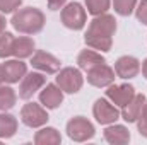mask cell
<instances>
[{
    "label": "cell",
    "mask_w": 147,
    "mask_h": 145,
    "mask_svg": "<svg viewBox=\"0 0 147 145\" xmlns=\"http://www.w3.org/2000/svg\"><path fill=\"white\" fill-rule=\"evenodd\" d=\"M101 63H106L105 56H103L101 53L94 51L92 48H91V50H82V51L79 53V56H77V65H79V68H80V70H86V72H87L89 68L96 67V65H101Z\"/></svg>",
    "instance_id": "ac0fdd59"
},
{
    "label": "cell",
    "mask_w": 147,
    "mask_h": 145,
    "mask_svg": "<svg viewBox=\"0 0 147 145\" xmlns=\"http://www.w3.org/2000/svg\"><path fill=\"white\" fill-rule=\"evenodd\" d=\"M105 140L113 145H125L130 142V132L123 125H115L111 123L105 130Z\"/></svg>",
    "instance_id": "2e32d148"
},
{
    "label": "cell",
    "mask_w": 147,
    "mask_h": 145,
    "mask_svg": "<svg viewBox=\"0 0 147 145\" xmlns=\"http://www.w3.org/2000/svg\"><path fill=\"white\" fill-rule=\"evenodd\" d=\"M5 26H7V21H5V15L0 12V33L5 31Z\"/></svg>",
    "instance_id": "f546056e"
},
{
    "label": "cell",
    "mask_w": 147,
    "mask_h": 145,
    "mask_svg": "<svg viewBox=\"0 0 147 145\" xmlns=\"http://www.w3.org/2000/svg\"><path fill=\"white\" fill-rule=\"evenodd\" d=\"M12 46H14V34L7 31L0 33V58L12 56Z\"/></svg>",
    "instance_id": "cb8c5ba5"
},
{
    "label": "cell",
    "mask_w": 147,
    "mask_h": 145,
    "mask_svg": "<svg viewBox=\"0 0 147 145\" xmlns=\"http://www.w3.org/2000/svg\"><path fill=\"white\" fill-rule=\"evenodd\" d=\"M134 96H135V87L130 84H118V85L111 84L106 91V99H110L115 106H120V108L128 104Z\"/></svg>",
    "instance_id": "8fae6325"
},
{
    "label": "cell",
    "mask_w": 147,
    "mask_h": 145,
    "mask_svg": "<svg viewBox=\"0 0 147 145\" xmlns=\"http://www.w3.org/2000/svg\"><path fill=\"white\" fill-rule=\"evenodd\" d=\"M60 17H62V24L67 29H72V31H80L87 24V12L79 2L65 3L63 9H62Z\"/></svg>",
    "instance_id": "7a4b0ae2"
},
{
    "label": "cell",
    "mask_w": 147,
    "mask_h": 145,
    "mask_svg": "<svg viewBox=\"0 0 147 145\" xmlns=\"http://www.w3.org/2000/svg\"><path fill=\"white\" fill-rule=\"evenodd\" d=\"M17 118L5 111L0 113V138H12L17 132Z\"/></svg>",
    "instance_id": "ffe728a7"
},
{
    "label": "cell",
    "mask_w": 147,
    "mask_h": 145,
    "mask_svg": "<svg viewBox=\"0 0 147 145\" xmlns=\"http://www.w3.org/2000/svg\"><path fill=\"white\" fill-rule=\"evenodd\" d=\"M86 33L113 38V34L116 33V19H115V15H111V14L94 15V19L89 22V28H87Z\"/></svg>",
    "instance_id": "30bf717a"
},
{
    "label": "cell",
    "mask_w": 147,
    "mask_h": 145,
    "mask_svg": "<svg viewBox=\"0 0 147 145\" xmlns=\"http://www.w3.org/2000/svg\"><path fill=\"white\" fill-rule=\"evenodd\" d=\"M34 39L29 36H19V38H14V46H12V56L16 58H29L34 55Z\"/></svg>",
    "instance_id": "e0dca14e"
},
{
    "label": "cell",
    "mask_w": 147,
    "mask_h": 145,
    "mask_svg": "<svg viewBox=\"0 0 147 145\" xmlns=\"http://www.w3.org/2000/svg\"><path fill=\"white\" fill-rule=\"evenodd\" d=\"M116 79V73L115 68H111L110 65L106 63H101V65H96L92 68L87 70V82L94 87H108L115 82Z\"/></svg>",
    "instance_id": "ba28073f"
},
{
    "label": "cell",
    "mask_w": 147,
    "mask_h": 145,
    "mask_svg": "<svg viewBox=\"0 0 147 145\" xmlns=\"http://www.w3.org/2000/svg\"><path fill=\"white\" fill-rule=\"evenodd\" d=\"M31 65H33V68H36L43 73H57L60 70L62 62L55 55H51L45 50H38L31 56Z\"/></svg>",
    "instance_id": "9c48e42d"
},
{
    "label": "cell",
    "mask_w": 147,
    "mask_h": 145,
    "mask_svg": "<svg viewBox=\"0 0 147 145\" xmlns=\"http://www.w3.org/2000/svg\"><path fill=\"white\" fill-rule=\"evenodd\" d=\"M144 104H146V96L144 94H137L132 97V101L128 104H125L121 111H120V118L125 119L127 123H135L144 109Z\"/></svg>",
    "instance_id": "9a60e30c"
},
{
    "label": "cell",
    "mask_w": 147,
    "mask_h": 145,
    "mask_svg": "<svg viewBox=\"0 0 147 145\" xmlns=\"http://www.w3.org/2000/svg\"><path fill=\"white\" fill-rule=\"evenodd\" d=\"M39 103L46 109H57L63 103V91L57 84H46L39 92Z\"/></svg>",
    "instance_id": "4fadbf2b"
},
{
    "label": "cell",
    "mask_w": 147,
    "mask_h": 145,
    "mask_svg": "<svg viewBox=\"0 0 147 145\" xmlns=\"http://www.w3.org/2000/svg\"><path fill=\"white\" fill-rule=\"evenodd\" d=\"M135 5H137V0H113V9L118 15H130L134 10H135Z\"/></svg>",
    "instance_id": "d4e9b609"
},
{
    "label": "cell",
    "mask_w": 147,
    "mask_h": 145,
    "mask_svg": "<svg viewBox=\"0 0 147 145\" xmlns=\"http://www.w3.org/2000/svg\"><path fill=\"white\" fill-rule=\"evenodd\" d=\"M84 41L89 48L98 50V51H110L113 46V38L110 36H99V34H91L86 33L84 34Z\"/></svg>",
    "instance_id": "44dd1931"
},
{
    "label": "cell",
    "mask_w": 147,
    "mask_h": 145,
    "mask_svg": "<svg viewBox=\"0 0 147 145\" xmlns=\"http://www.w3.org/2000/svg\"><path fill=\"white\" fill-rule=\"evenodd\" d=\"M10 24L21 34H36L39 31H43L46 24V17L36 7H24L14 12Z\"/></svg>",
    "instance_id": "6da1fadb"
},
{
    "label": "cell",
    "mask_w": 147,
    "mask_h": 145,
    "mask_svg": "<svg viewBox=\"0 0 147 145\" xmlns=\"http://www.w3.org/2000/svg\"><path fill=\"white\" fill-rule=\"evenodd\" d=\"M140 68H142V75L147 79V58L142 62V67H140Z\"/></svg>",
    "instance_id": "4dcf8cb0"
},
{
    "label": "cell",
    "mask_w": 147,
    "mask_h": 145,
    "mask_svg": "<svg viewBox=\"0 0 147 145\" xmlns=\"http://www.w3.org/2000/svg\"><path fill=\"white\" fill-rule=\"evenodd\" d=\"M65 3H67V0H48V9L50 10H60V9H63Z\"/></svg>",
    "instance_id": "f1b7e54d"
},
{
    "label": "cell",
    "mask_w": 147,
    "mask_h": 145,
    "mask_svg": "<svg viewBox=\"0 0 147 145\" xmlns=\"http://www.w3.org/2000/svg\"><path fill=\"white\" fill-rule=\"evenodd\" d=\"M2 67H3V75H5L7 84H17L28 73V65L21 58L5 60V63H2Z\"/></svg>",
    "instance_id": "5bb4252c"
},
{
    "label": "cell",
    "mask_w": 147,
    "mask_h": 145,
    "mask_svg": "<svg viewBox=\"0 0 147 145\" xmlns=\"http://www.w3.org/2000/svg\"><path fill=\"white\" fill-rule=\"evenodd\" d=\"M21 119L29 128H39V126L48 123L50 116H48L46 108L41 103L39 104L38 103H26L21 109Z\"/></svg>",
    "instance_id": "5b68a950"
},
{
    "label": "cell",
    "mask_w": 147,
    "mask_h": 145,
    "mask_svg": "<svg viewBox=\"0 0 147 145\" xmlns=\"http://www.w3.org/2000/svg\"><path fill=\"white\" fill-rule=\"evenodd\" d=\"M111 5V0H86V9L91 15L106 14Z\"/></svg>",
    "instance_id": "603a6c76"
},
{
    "label": "cell",
    "mask_w": 147,
    "mask_h": 145,
    "mask_svg": "<svg viewBox=\"0 0 147 145\" xmlns=\"http://www.w3.org/2000/svg\"><path fill=\"white\" fill-rule=\"evenodd\" d=\"M45 84H46V77L43 72L26 73L21 80V85H19V97L24 101L31 99Z\"/></svg>",
    "instance_id": "52a82bcc"
},
{
    "label": "cell",
    "mask_w": 147,
    "mask_h": 145,
    "mask_svg": "<svg viewBox=\"0 0 147 145\" xmlns=\"http://www.w3.org/2000/svg\"><path fill=\"white\" fill-rule=\"evenodd\" d=\"M135 15H137L139 22H142L144 26H147V0H142L139 3V7L135 9Z\"/></svg>",
    "instance_id": "83f0119b"
},
{
    "label": "cell",
    "mask_w": 147,
    "mask_h": 145,
    "mask_svg": "<svg viewBox=\"0 0 147 145\" xmlns=\"http://www.w3.org/2000/svg\"><path fill=\"white\" fill-rule=\"evenodd\" d=\"M17 94L10 85H0V111H9L16 106Z\"/></svg>",
    "instance_id": "7402d4cb"
},
{
    "label": "cell",
    "mask_w": 147,
    "mask_h": 145,
    "mask_svg": "<svg viewBox=\"0 0 147 145\" xmlns=\"http://www.w3.org/2000/svg\"><path fill=\"white\" fill-rule=\"evenodd\" d=\"M22 0H0V12L2 14H14L21 7Z\"/></svg>",
    "instance_id": "484cf974"
},
{
    "label": "cell",
    "mask_w": 147,
    "mask_h": 145,
    "mask_svg": "<svg viewBox=\"0 0 147 145\" xmlns=\"http://www.w3.org/2000/svg\"><path fill=\"white\" fill-rule=\"evenodd\" d=\"M137 128H139V133L147 138V99H146V104H144V109H142V113H140V116L137 119Z\"/></svg>",
    "instance_id": "4316f807"
},
{
    "label": "cell",
    "mask_w": 147,
    "mask_h": 145,
    "mask_svg": "<svg viewBox=\"0 0 147 145\" xmlns=\"http://www.w3.org/2000/svg\"><path fill=\"white\" fill-rule=\"evenodd\" d=\"M92 114H94V118H96V121L99 125H111L116 119H120V111H118V108L111 103L110 99H106V97H101V99H98L94 103Z\"/></svg>",
    "instance_id": "8992f818"
},
{
    "label": "cell",
    "mask_w": 147,
    "mask_h": 145,
    "mask_svg": "<svg viewBox=\"0 0 147 145\" xmlns=\"http://www.w3.org/2000/svg\"><path fill=\"white\" fill-rule=\"evenodd\" d=\"M60 142H62V135L53 126L41 128L34 135V144L36 145H58Z\"/></svg>",
    "instance_id": "d6986e66"
},
{
    "label": "cell",
    "mask_w": 147,
    "mask_h": 145,
    "mask_svg": "<svg viewBox=\"0 0 147 145\" xmlns=\"http://www.w3.org/2000/svg\"><path fill=\"white\" fill-rule=\"evenodd\" d=\"M67 135L74 142H87L96 135L94 125L84 118V116H74L72 119L67 123Z\"/></svg>",
    "instance_id": "277c9868"
},
{
    "label": "cell",
    "mask_w": 147,
    "mask_h": 145,
    "mask_svg": "<svg viewBox=\"0 0 147 145\" xmlns=\"http://www.w3.org/2000/svg\"><path fill=\"white\" fill-rule=\"evenodd\" d=\"M139 72H140V62L135 56L125 55V56H120L115 62V73L120 79H125V80L134 79V77L139 75Z\"/></svg>",
    "instance_id": "7c38bea8"
},
{
    "label": "cell",
    "mask_w": 147,
    "mask_h": 145,
    "mask_svg": "<svg viewBox=\"0 0 147 145\" xmlns=\"http://www.w3.org/2000/svg\"><path fill=\"white\" fill-rule=\"evenodd\" d=\"M5 82V75H3V67H2V63H0V85Z\"/></svg>",
    "instance_id": "1f68e13d"
},
{
    "label": "cell",
    "mask_w": 147,
    "mask_h": 145,
    "mask_svg": "<svg viewBox=\"0 0 147 145\" xmlns=\"http://www.w3.org/2000/svg\"><path fill=\"white\" fill-rule=\"evenodd\" d=\"M55 80H57V85L67 94H77L84 85V77H82L80 70L74 68V67H65V68L58 70Z\"/></svg>",
    "instance_id": "3957f363"
}]
</instances>
